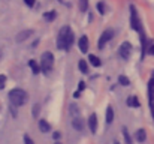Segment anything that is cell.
<instances>
[{"instance_id": "6", "label": "cell", "mask_w": 154, "mask_h": 144, "mask_svg": "<svg viewBox=\"0 0 154 144\" xmlns=\"http://www.w3.org/2000/svg\"><path fill=\"white\" fill-rule=\"evenodd\" d=\"M118 53H120V56H121L124 60H127V59L130 57V53H132V45H130L129 42H123V44L120 45Z\"/></svg>"}, {"instance_id": "1", "label": "cell", "mask_w": 154, "mask_h": 144, "mask_svg": "<svg viewBox=\"0 0 154 144\" xmlns=\"http://www.w3.org/2000/svg\"><path fill=\"white\" fill-rule=\"evenodd\" d=\"M73 44V33L70 30V27L64 26L60 29L58 32V39H57V47L60 50H69Z\"/></svg>"}, {"instance_id": "34", "label": "cell", "mask_w": 154, "mask_h": 144, "mask_svg": "<svg viewBox=\"0 0 154 144\" xmlns=\"http://www.w3.org/2000/svg\"><path fill=\"white\" fill-rule=\"evenodd\" d=\"M0 56H2V53H0Z\"/></svg>"}, {"instance_id": "30", "label": "cell", "mask_w": 154, "mask_h": 144, "mask_svg": "<svg viewBox=\"0 0 154 144\" xmlns=\"http://www.w3.org/2000/svg\"><path fill=\"white\" fill-rule=\"evenodd\" d=\"M148 53H150V54H153V56H154V45H151V47L148 48Z\"/></svg>"}, {"instance_id": "11", "label": "cell", "mask_w": 154, "mask_h": 144, "mask_svg": "<svg viewBox=\"0 0 154 144\" xmlns=\"http://www.w3.org/2000/svg\"><path fill=\"white\" fill-rule=\"evenodd\" d=\"M39 129H41V132L47 134V132H50V131H51V125H50L47 120L41 119V120H39Z\"/></svg>"}, {"instance_id": "28", "label": "cell", "mask_w": 154, "mask_h": 144, "mask_svg": "<svg viewBox=\"0 0 154 144\" xmlns=\"http://www.w3.org/2000/svg\"><path fill=\"white\" fill-rule=\"evenodd\" d=\"M33 108H35V110H33V114H35V116H38V110H39V105L36 104V105H35Z\"/></svg>"}, {"instance_id": "17", "label": "cell", "mask_w": 154, "mask_h": 144, "mask_svg": "<svg viewBox=\"0 0 154 144\" xmlns=\"http://www.w3.org/2000/svg\"><path fill=\"white\" fill-rule=\"evenodd\" d=\"M88 60H90V63H91L93 66H100V60H99L94 54H90V56H88Z\"/></svg>"}, {"instance_id": "4", "label": "cell", "mask_w": 154, "mask_h": 144, "mask_svg": "<svg viewBox=\"0 0 154 144\" xmlns=\"http://www.w3.org/2000/svg\"><path fill=\"white\" fill-rule=\"evenodd\" d=\"M130 23H132V29L133 30H136L138 33L144 35L142 33V23H141L139 15H138V11H136V8L133 5L130 6Z\"/></svg>"}, {"instance_id": "7", "label": "cell", "mask_w": 154, "mask_h": 144, "mask_svg": "<svg viewBox=\"0 0 154 144\" xmlns=\"http://www.w3.org/2000/svg\"><path fill=\"white\" fill-rule=\"evenodd\" d=\"M148 101H150V107H151V111L154 114V75L148 83Z\"/></svg>"}, {"instance_id": "3", "label": "cell", "mask_w": 154, "mask_h": 144, "mask_svg": "<svg viewBox=\"0 0 154 144\" xmlns=\"http://www.w3.org/2000/svg\"><path fill=\"white\" fill-rule=\"evenodd\" d=\"M52 65H54V56H52L50 51L44 53L42 57H41V68H42V72L44 74H50L52 69Z\"/></svg>"}, {"instance_id": "10", "label": "cell", "mask_w": 154, "mask_h": 144, "mask_svg": "<svg viewBox=\"0 0 154 144\" xmlns=\"http://www.w3.org/2000/svg\"><path fill=\"white\" fill-rule=\"evenodd\" d=\"M88 126H90V131L94 134L96 129H97V117H96V114H91V116H90V119H88Z\"/></svg>"}, {"instance_id": "33", "label": "cell", "mask_w": 154, "mask_h": 144, "mask_svg": "<svg viewBox=\"0 0 154 144\" xmlns=\"http://www.w3.org/2000/svg\"><path fill=\"white\" fill-rule=\"evenodd\" d=\"M58 2H61V0H58Z\"/></svg>"}, {"instance_id": "24", "label": "cell", "mask_w": 154, "mask_h": 144, "mask_svg": "<svg viewBox=\"0 0 154 144\" xmlns=\"http://www.w3.org/2000/svg\"><path fill=\"white\" fill-rule=\"evenodd\" d=\"M5 84H6V77L5 75H0V90L5 87Z\"/></svg>"}, {"instance_id": "32", "label": "cell", "mask_w": 154, "mask_h": 144, "mask_svg": "<svg viewBox=\"0 0 154 144\" xmlns=\"http://www.w3.org/2000/svg\"><path fill=\"white\" fill-rule=\"evenodd\" d=\"M114 144H120V143H114Z\"/></svg>"}, {"instance_id": "9", "label": "cell", "mask_w": 154, "mask_h": 144, "mask_svg": "<svg viewBox=\"0 0 154 144\" xmlns=\"http://www.w3.org/2000/svg\"><path fill=\"white\" fill-rule=\"evenodd\" d=\"M78 47L81 50V53H87V50H88V39H87V36H81L79 38Z\"/></svg>"}, {"instance_id": "8", "label": "cell", "mask_w": 154, "mask_h": 144, "mask_svg": "<svg viewBox=\"0 0 154 144\" xmlns=\"http://www.w3.org/2000/svg\"><path fill=\"white\" fill-rule=\"evenodd\" d=\"M33 35V30H23V32H20L18 35H17V38H15V41L17 42H23V41H26L29 36H32Z\"/></svg>"}, {"instance_id": "25", "label": "cell", "mask_w": 154, "mask_h": 144, "mask_svg": "<svg viewBox=\"0 0 154 144\" xmlns=\"http://www.w3.org/2000/svg\"><path fill=\"white\" fill-rule=\"evenodd\" d=\"M24 144H35V143H33V140L29 135H24Z\"/></svg>"}, {"instance_id": "26", "label": "cell", "mask_w": 154, "mask_h": 144, "mask_svg": "<svg viewBox=\"0 0 154 144\" xmlns=\"http://www.w3.org/2000/svg\"><path fill=\"white\" fill-rule=\"evenodd\" d=\"M70 113H72V114H78V110H76L75 105H70Z\"/></svg>"}, {"instance_id": "19", "label": "cell", "mask_w": 154, "mask_h": 144, "mask_svg": "<svg viewBox=\"0 0 154 144\" xmlns=\"http://www.w3.org/2000/svg\"><path fill=\"white\" fill-rule=\"evenodd\" d=\"M118 81H120V84H121V86H129V84H130L129 78H127V77H124V75H120V77H118Z\"/></svg>"}, {"instance_id": "20", "label": "cell", "mask_w": 154, "mask_h": 144, "mask_svg": "<svg viewBox=\"0 0 154 144\" xmlns=\"http://www.w3.org/2000/svg\"><path fill=\"white\" fill-rule=\"evenodd\" d=\"M127 104H129V105H133V107H139V101H138V98H135V96H130L129 101H127Z\"/></svg>"}, {"instance_id": "22", "label": "cell", "mask_w": 154, "mask_h": 144, "mask_svg": "<svg viewBox=\"0 0 154 144\" xmlns=\"http://www.w3.org/2000/svg\"><path fill=\"white\" fill-rule=\"evenodd\" d=\"M123 135H124V138H126V144H132V140H130V137H129L126 128H123Z\"/></svg>"}, {"instance_id": "5", "label": "cell", "mask_w": 154, "mask_h": 144, "mask_svg": "<svg viewBox=\"0 0 154 144\" xmlns=\"http://www.w3.org/2000/svg\"><path fill=\"white\" fill-rule=\"evenodd\" d=\"M112 36H114V32H112L111 29L105 30V32L102 33V36L99 38V41H97V47L103 48V47H105V44H106L108 41H111V39H112Z\"/></svg>"}, {"instance_id": "12", "label": "cell", "mask_w": 154, "mask_h": 144, "mask_svg": "<svg viewBox=\"0 0 154 144\" xmlns=\"http://www.w3.org/2000/svg\"><path fill=\"white\" fill-rule=\"evenodd\" d=\"M72 126H73L75 129H78V131H82V129H84V120H82L81 117H75L73 122H72Z\"/></svg>"}, {"instance_id": "13", "label": "cell", "mask_w": 154, "mask_h": 144, "mask_svg": "<svg viewBox=\"0 0 154 144\" xmlns=\"http://www.w3.org/2000/svg\"><path fill=\"white\" fill-rule=\"evenodd\" d=\"M135 138H136V141H139V143H144V141L147 140V132H145L144 129H139V131H136V134H135Z\"/></svg>"}, {"instance_id": "29", "label": "cell", "mask_w": 154, "mask_h": 144, "mask_svg": "<svg viewBox=\"0 0 154 144\" xmlns=\"http://www.w3.org/2000/svg\"><path fill=\"white\" fill-rule=\"evenodd\" d=\"M84 87H85V83L84 81H79V90H84Z\"/></svg>"}, {"instance_id": "14", "label": "cell", "mask_w": 154, "mask_h": 144, "mask_svg": "<svg viewBox=\"0 0 154 144\" xmlns=\"http://www.w3.org/2000/svg\"><path fill=\"white\" fill-rule=\"evenodd\" d=\"M29 66L32 68V71H33V74H35V75H38V74L42 71V68L36 63V60H30V62H29Z\"/></svg>"}, {"instance_id": "21", "label": "cell", "mask_w": 154, "mask_h": 144, "mask_svg": "<svg viewBox=\"0 0 154 144\" xmlns=\"http://www.w3.org/2000/svg\"><path fill=\"white\" fill-rule=\"evenodd\" d=\"M87 8H88V0H79V9L82 12H85Z\"/></svg>"}, {"instance_id": "2", "label": "cell", "mask_w": 154, "mask_h": 144, "mask_svg": "<svg viewBox=\"0 0 154 144\" xmlns=\"http://www.w3.org/2000/svg\"><path fill=\"white\" fill-rule=\"evenodd\" d=\"M9 101L14 107H21L27 101V93L23 89H14L9 92Z\"/></svg>"}, {"instance_id": "16", "label": "cell", "mask_w": 154, "mask_h": 144, "mask_svg": "<svg viewBox=\"0 0 154 144\" xmlns=\"http://www.w3.org/2000/svg\"><path fill=\"white\" fill-rule=\"evenodd\" d=\"M112 120H114V110H112V107L109 105V107L106 108V122L111 123Z\"/></svg>"}, {"instance_id": "27", "label": "cell", "mask_w": 154, "mask_h": 144, "mask_svg": "<svg viewBox=\"0 0 154 144\" xmlns=\"http://www.w3.org/2000/svg\"><path fill=\"white\" fill-rule=\"evenodd\" d=\"M24 3H26L27 6H33V5H35V0H24Z\"/></svg>"}, {"instance_id": "15", "label": "cell", "mask_w": 154, "mask_h": 144, "mask_svg": "<svg viewBox=\"0 0 154 144\" xmlns=\"http://www.w3.org/2000/svg\"><path fill=\"white\" fill-rule=\"evenodd\" d=\"M78 68H79L81 74H88V66H87V62H85V60H79Z\"/></svg>"}, {"instance_id": "18", "label": "cell", "mask_w": 154, "mask_h": 144, "mask_svg": "<svg viewBox=\"0 0 154 144\" xmlns=\"http://www.w3.org/2000/svg\"><path fill=\"white\" fill-rule=\"evenodd\" d=\"M44 18H45L47 21H52V20H55V11H50V12H47V14L44 15Z\"/></svg>"}, {"instance_id": "31", "label": "cell", "mask_w": 154, "mask_h": 144, "mask_svg": "<svg viewBox=\"0 0 154 144\" xmlns=\"http://www.w3.org/2000/svg\"><path fill=\"white\" fill-rule=\"evenodd\" d=\"M55 144H61V143H55Z\"/></svg>"}, {"instance_id": "23", "label": "cell", "mask_w": 154, "mask_h": 144, "mask_svg": "<svg viewBox=\"0 0 154 144\" xmlns=\"http://www.w3.org/2000/svg\"><path fill=\"white\" fill-rule=\"evenodd\" d=\"M97 11H99V14H105V5H103L102 2L97 3Z\"/></svg>"}]
</instances>
